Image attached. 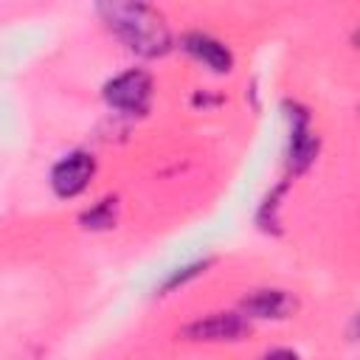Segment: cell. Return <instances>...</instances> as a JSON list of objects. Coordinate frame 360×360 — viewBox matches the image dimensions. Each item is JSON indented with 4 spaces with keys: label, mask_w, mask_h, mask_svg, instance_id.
I'll use <instances>...</instances> for the list:
<instances>
[{
    "label": "cell",
    "mask_w": 360,
    "mask_h": 360,
    "mask_svg": "<svg viewBox=\"0 0 360 360\" xmlns=\"http://www.w3.org/2000/svg\"><path fill=\"white\" fill-rule=\"evenodd\" d=\"M104 20V25L138 56L155 59L163 56L172 48V31L166 25V17L146 3H98L96 8Z\"/></svg>",
    "instance_id": "6da1fadb"
},
{
    "label": "cell",
    "mask_w": 360,
    "mask_h": 360,
    "mask_svg": "<svg viewBox=\"0 0 360 360\" xmlns=\"http://www.w3.org/2000/svg\"><path fill=\"white\" fill-rule=\"evenodd\" d=\"M152 93H155V84H152V76L141 68H129L118 76H112L104 87H101V96L104 101L118 110V112H127V115H143L152 104Z\"/></svg>",
    "instance_id": "7a4b0ae2"
},
{
    "label": "cell",
    "mask_w": 360,
    "mask_h": 360,
    "mask_svg": "<svg viewBox=\"0 0 360 360\" xmlns=\"http://www.w3.org/2000/svg\"><path fill=\"white\" fill-rule=\"evenodd\" d=\"M284 112H287V121H290V141H287V169L290 174H304L315 158H318V149H321V141L312 129V118H309V110L301 107L298 101H284Z\"/></svg>",
    "instance_id": "3957f363"
},
{
    "label": "cell",
    "mask_w": 360,
    "mask_h": 360,
    "mask_svg": "<svg viewBox=\"0 0 360 360\" xmlns=\"http://www.w3.org/2000/svg\"><path fill=\"white\" fill-rule=\"evenodd\" d=\"M248 332H250V318L245 312H211L186 323L177 335L183 340L219 343V340H242Z\"/></svg>",
    "instance_id": "277c9868"
},
{
    "label": "cell",
    "mask_w": 360,
    "mask_h": 360,
    "mask_svg": "<svg viewBox=\"0 0 360 360\" xmlns=\"http://www.w3.org/2000/svg\"><path fill=\"white\" fill-rule=\"evenodd\" d=\"M96 174V158L84 149H76V152H68L65 158H59L51 169V188L56 197L62 200H70V197H79L90 180Z\"/></svg>",
    "instance_id": "5b68a950"
},
{
    "label": "cell",
    "mask_w": 360,
    "mask_h": 360,
    "mask_svg": "<svg viewBox=\"0 0 360 360\" xmlns=\"http://www.w3.org/2000/svg\"><path fill=\"white\" fill-rule=\"evenodd\" d=\"M298 309V298L290 290H278V287H264V290H253L242 298V309L248 318H259V321H284Z\"/></svg>",
    "instance_id": "8992f818"
},
{
    "label": "cell",
    "mask_w": 360,
    "mask_h": 360,
    "mask_svg": "<svg viewBox=\"0 0 360 360\" xmlns=\"http://www.w3.org/2000/svg\"><path fill=\"white\" fill-rule=\"evenodd\" d=\"M183 51L188 56H194L197 62H202L205 68H211L214 73H231L233 70V53L225 42H219L211 34L202 31H188L183 37Z\"/></svg>",
    "instance_id": "52a82bcc"
},
{
    "label": "cell",
    "mask_w": 360,
    "mask_h": 360,
    "mask_svg": "<svg viewBox=\"0 0 360 360\" xmlns=\"http://www.w3.org/2000/svg\"><path fill=\"white\" fill-rule=\"evenodd\" d=\"M287 188H290V183L284 180V183H278L276 188H270V194L262 200V205H259V211H256V225H259L262 231L278 233V208H281V197L287 194Z\"/></svg>",
    "instance_id": "ba28073f"
},
{
    "label": "cell",
    "mask_w": 360,
    "mask_h": 360,
    "mask_svg": "<svg viewBox=\"0 0 360 360\" xmlns=\"http://www.w3.org/2000/svg\"><path fill=\"white\" fill-rule=\"evenodd\" d=\"M115 217H118V200H115V197H104V200H98L93 208H87V211L79 217V222H82V228H87V231H107V228L115 225Z\"/></svg>",
    "instance_id": "9c48e42d"
},
{
    "label": "cell",
    "mask_w": 360,
    "mask_h": 360,
    "mask_svg": "<svg viewBox=\"0 0 360 360\" xmlns=\"http://www.w3.org/2000/svg\"><path fill=\"white\" fill-rule=\"evenodd\" d=\"M211 264V259H202V262H191V264H186V267H177L163 284H160V295H166V292H172V290H177V287H183L186 281H191V278H197L200 273H205V267Z\"/></svg>",
    "instance_id": "30bf717a"
},
{
    "label": "cell",
    "mask_w": 360,
    "mask_h": 360,
    "mask_svg": "<svg viewBox=\"0 0 360 360\" xmlns=\"http://www.w3.org/2000/svg\"><path fill=\"white\" fill-rule=\"evenodd\" d=\"M259 360H301L292 349H270V352H264Z\"/></svg>",
    "instance_id": "8fae6325"
},
{
    "label": "cell",
    "mask_w": 360,
    "mask_h": 360,
    "mask_svg": "<svg viewBox=\"0 0 360 360\" xmlns=\"http://www.w3.org/2000/svg\"><path fill=\"white\" fill-rule=\"evenodd\" d=\"M354 42H357V48H360V31H357V34H354Z\"/></svg>",
    "instance_id": "7c38bea8"
}]
</instances>
